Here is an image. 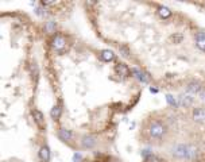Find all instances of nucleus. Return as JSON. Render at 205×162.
<instances>
[{"label": "nucleus", "mask_w": 205, "mask_h": 162, "mask_svg": "<svg viewBox=\"0 0 205 162\" xmlns=\"http://www.w3.org/2000/svg\"><path fill=\"white\" fill-rule=\"evenodd\" d=\"M200 97H201V100L202 101H205V88L200 92Z\"/></svg>", "instance_id": "22"}, {"label": "nucleus", "mask_w": 205, "mask_h": 162, "mask_svg": "<svg viewBox=\"0 0 205 162\" xmlns=\"http://www.w3.org/2000/svg\"><path fill=\"white\" fill-rule=\"evenodd\" d=\"M131 73L136 77V79L140 81V83L143 84H147L148 81H150V77H148V75L146 73V72H143V70H140L139 68H132L131 69Z\"/></svg>", "instance_id": "4"}, {"label": "nucleus", "mask_w": 205, "mask_h": 162, "mask_svg": "<svg viewBox=\"0 0 205 162\" xmlns=\"http://www.w3.org/2000/svg\"><path fill=\"white\" fill-rule=\"evenodd\" d=\"M150 91H151V92H154V93H156V92H158V91H156V89H155V88H150Z\"/></svg>", "instance_id": "23"}, {"label": "nucleus", "mask_w": 205, "mask_h": 162, "mask_svg": "<svg viewBox=\"0 0 205 162\" xmlns=\"http://www.w3.org/2000/svg\"><path fill=\"white\" fill-rule=\"evenodd\" d=\"M144 162H162L159 159V158L156 157V155H154V154H150L148 157H146V161Z\"/></svg>", "instance_id": "20"}, {"label": "nucleus", "mask_w": 205, "mask_h": 162, "mask_svg": "<svg viewBox=\"0 0 205 162\" xmlns=\"http://www.w3.org/2000/svg\"><path fill=\"white\" fill-rule=\"evenodd\" d=\"M32 116H34V120L38 124L39 128H45V118H43V114L40 112L39 110H32Z\"/></svg>", "instance_id": "7"}, {"label": "nucleus", "mask_w": 205, "mask_h": 162, "mask_svg": "<svg viewBox=\"0 0 205 162\" xmlns=\"http://www.w3.org/2000/svg\"><path fill=\"white\" fill-rule=\"evenodd\" d=\"M115 72L121 77H128L131 75V70L125 64H116L115 65Z\"/></svg>", "instance_id": "6"}, {"label": "nucleus", "mask_w": 205, "mask_h": 162, "mask_svg": "<svg viewBox=\"0 0 205 162\" xmlns=\"http://www.w3.org/2000/svg\"><path fill=\"white\" fill-rule=\"evenodd\" d=\"M119 53H120L121 57H124V58L131 57V52H129L128 46H125V45H120L119 46Z\"/></svg>", "instance_id": "17"}, {"label": "nucleus", "mask_w": 205, "mask_h": 162, "mask_svg": "<svg viewBox=\"0 0 205 162\" xmlns=\"http://www.w3.org/2000/svg\"><path fill=\"white\" fill-rule=\"evenodd\" d=\"M58 138L63 142H69L73 138V134H71L70 130H66V128H59V131H58Z\"/></svg>", "instance_id": "9"}, {"label": "nucleus", "mask_w": 205, "mask_h": 162, "mask_svg": "<svg viewBox=\"0 0 205 162\" xmlns=\"http://www.w3.org/2000/svg\"><path fill=\"white\" fill-rule=\"evenodd\" d=\"M193 103V97L187 96V95H182V96L178 97V105L179 107H189V105Z\"/></svg>", "instance_id": "12"}, {"label": "nucleus", "mask_w": 205, "mask_h": 162, "mask_svg": "<svg viewBox=\"0 0 205 162\" xmlns=\"http://www.w3.org/2000/svg\"><path fill=\"white\" fill-rule=\"evenodd\" d=\"M193 119L196 122H205V108L198 107L193 110Z\"/></svg>", "instance_id": "8"}, {"label": "nucleus", "mask_w": 205, "mask_h": 162, "mask_svg": "<svg viewBox=\"0 0 205 162\" xmlns=\"http://www.w3.org/2000/svg\"><path fill=\"white\" fill-rule=\"evenodd\" d=\"M51 47H53V50L55 53L62 54V53L66 50V47H67L66 38H65L63 35H61V34H55L53 37V39H51Z\"/></svg>", "instance_id": "3"}, {"label": "nucleus", "mask_w": 205, "mask_h": 162, "mask_svg": "<svg viewBox=\"0 0 205 162\" xmlns=\"http://www.w3.org/2000/svg\"><path fill=\"white\" fill-rule=\"evenodd\" d=\"M186 91L189 93H200L201 91H202V85H201L200 81H196V80H193V81H190V83L186 85Z\"/></svg>", "instance_id": "5"}, {"label": "nucleus", "mask_w": 205, "mask_h": 162, "mask_svg": "<svg viewBox=\"0 0 205 162\" xmlns=\"http://www.w3.org/2000/svg\"><path fill=\"white\" fill-rule=\"evenodd\" d=\"M61 114H62V110H61L59 105H54L53 108H51V111H50V116H51L53 120H58L59 116H61Z\"/></svg>", "instance_id": "15"}, {"label": "nucleus", "mask_w": 205, "mask_h": 162, "mask_svg": "<svg viewBox=\"0 0 205 162\" xmlns=\"http://www.w3.org/2000/svg\"><path fill=\"white\" fill-rule=\"evenodd\" d=\"M167 128H166L165 123H162L160 120H151L147 126V134L151 139H162L166 135Z\"/></svg>", "instance_id": "1"}, {"label": "nucleus", "mask_w": 205, "mask_h": 162, "mask_svg": "<svg viewBox=\"0 0 205 162\" xmlns=\"http://www.w3.org/2000/svg\"><path fill=\"white\" fill-rule=\"evenodd\" d=\"M166 101L169 103V105H171V107H178V101L175 100V97L171 96V95H166Z\"/></svg>", "instance_id": "19"}, {"label": "nucleus", "mask_w": 205, "mask_h": 162, "mask_svg": "<svg viewBox=\"0 0 205 162\" xmlns=\"http://www.w3.org/2000/svg\"><path fill=\"white\" fill-rule=\"evenodd\" d=\"M81 143H82V146L85 149H90V147H93L96 145V138L92 135H85L82 138V140H81Z\"/></svg>", "instance_id": "10"}, {"label": "nucleus", "mask_w": 205, "mask_h": 162, "mask_svg": "<svg viewBox=\"0 0 205 162\" xmlns=\"http://www.w3.org/2000/svg\"><path fill=\"white\" fill-rule=\"evenodd\" d=\"M73 161H74V162H80L81 161V154H74V155H73Z\"/></svg>", "instance_id": "21"}, {"label": "nucleus", "mask_w": 205, "mask_h": 162, "mask_svg": "<svg viewBox=\"0 0 205 162\" xmlns=\"http://www.w3.org/2000/svg\"><path fill=\"white\" fill-rule=\"evenodd\" d=\"M45 30H46V33H49V34H53V33H55V22H53V20L47 22L45 24Z\"/></svg>", "instance_id": "18"}, {"label": "nucleus", "mask_w": 205, "mask_h": 162, "mask_svg": "<svg viewBox=\"0 0 205 162\" xmlns=\"http://www.w3.org/2000/svg\"><path fill=\"white\" fill-rule=\"evenodd\" d=\"M100 58H101L102 61H105V62L113 61V58H115V53L112 52V50H108V49L101 50V53H100Z\"/></svg>", "instance_id": "11"}, {"label": "nucleus", "mask_w": 205, "mask_h": 162, "mask_svg": "<svg viewBox=\"0 0 205 162\" xmlns=\"http://www.w3.org/2000/svg\"><path fill=\"white\" fill-rule=\"evenodd\" d=\"M158 15L160 18H163V19H167V18L171 16V11H170L169 7H165V5H162L158 8Z\"/></svg>", "instance_id": "16"}, {"label": "nucleus", "mask_w": 205, "mask_h": 162, "mask_svg": "<svg viewBox=\"0 0 205 162\" xmlns=\"http://www.w3.org/2000/svg\"><path fill=\"white\" fill-rule=\"evenodd\" d=\"M39 157L43 162H49L50 159V149L47 146H42L39 150Z\"/></svg>", "instance_id": "14"}, {"label": "nucleus", "mask_w": 205, "mask_h": 162, "mask_svg": "<svg viewBox=\"0 0 205 162\" xmlns=\"http://www.w3.org/2000/svg\"><path fill=\"white\" fill-rule=\"evenodd\" d=\"M171 153H173L174 157H177V158L192 159V158L196 157L197 150H196V147L189 146V145H177L171 149Z\"/></svg>", "instance_id": "2"}, {"label": "nucleus", "mask_w": 205, "mask_h": 162, "mask_svg": "<svg viewBox=\"0 0 205 162\" xmlns=\"http://www.w3.org/2000/svg\"><path fill=\"white\" fill-rule=\"evenodd\" d=\"M196 46L200 50L205 52V34L204 33H198L196 35Z\"/></svg>", "instance_id": "13"}]
</instances>
